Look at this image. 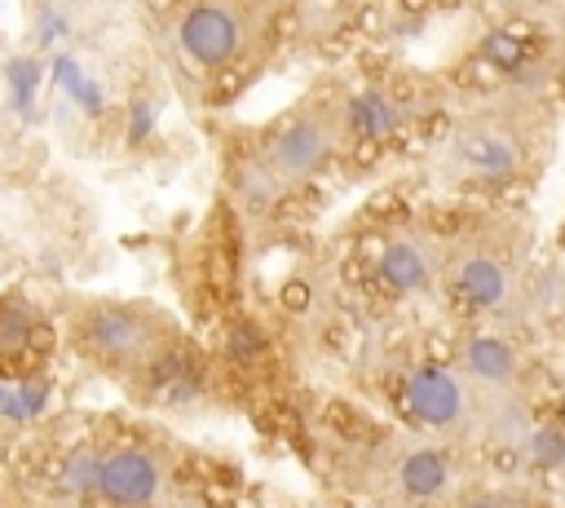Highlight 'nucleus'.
Wrapping results in <instances>:
<instances>
[{"label":"nucleus","instance_id":"nucleus-1","mask_svg":"<svg viewBox=\"0 0 565 508\" xmlns=\"http://www.w3.org/2000/svg\"><path fill=\"white\" fill-rule=\"evenodd\" d=\"M552 128L556 110L516 97H490L450 128L441 146V172L446 181L481 194L530 190L552 159Z\"/></svg>","mask_w":565,"mask_h":508},{"label":"nucleus","instance_id":"nucleus-2","mask_svg":"<svg viewBox=\"0 0 565 508\" xmlns=\"http://www.w3.org/2000/svg\"><path fill=\"white\" fill-rule=\"evenodd\" d=\"M441 278L450 296L472 309L477 318H490L499 331L530 318V230L512 216H499L472 234H463L455 247L441 252Z\"/></svg>","mask_w":565,"mask_h":508},{"label":"nucleus","instance_id":"nucleus-3","mask_svg":"<svg viewBox=\"0 0 565 508\" xmlns=\"http://www.w3.org/2000/svg\"><path fill=\"white\" fill-rule=\"evenodd\" d=\"M402 406L406 415L437 433V437H468L477 433V389L463 380L459 367H441V362H419L406 371L402 380Z\"/></svg>","mask_w":565,"mask_h":508},{"label":"nucleus","instance_id":"nucleus-4","mask_svg":"<svg viewBox=\"0 0 565 508\" xmlns=\"http://www.w3.org/2000/svg\"><path fill=\"white\" fill-rule=\"evenodd\" d=\"M79 340L97 362L146 367L159 353V318L132 305H97L79 322Z\"/></svg>","mask_w":565,"mask_h":508},{"label":"nucleus","instance_id":"nucleus-5","mask_svg":"<svg viewBox=\"0 0 565 508\" xmlns=\"http://www.w3.org/2000/svg\"><path fill=\"white\" fill-rule=\"evenodd\" d=\"M455 367L477 389V398H508V393L530 398V362H525V349L512 340V331H499V327L468 331L459 340Z\"/></svg>","mask_w":565,"mask_h":508},{"label":"nucleus","instance_id":"nucleus-6","mask_svg":"<svg viewBox=\"0 0 565 508\" xmlns=\"http://www.w3.org/2000/svg\"><path fill=\"white\" fill-rule=\"evenodd\" d=\"M335 141H340V119H335L331 110L305 115V119H296L291 128H282V133L265 146L260 168H265L278 186L300 181V177H309L313 168H322V163L335 155Z\"/></svg>","mask_w":565,"mask_h":508},{"label":"nucleus","instance_id":"nucleus-7","mask_svg":"<svg viewBox=\"0 0 565 508\" xmlns=\"http://www.w3.org/2000/svg\"><path fill=\"white\" fill-rule=\"evenodd\" d=\"M163 490V464L159 455L141 451V446H124L102 455V473H97V495L115 508H150Z\"/></svg>","mask_w":565,"mask_h":508},{"label":"nucleus","instance_id":"nucleus-8","mask_svg":"<svg viewBox=\"0 0 565 508\" xmlns=\"http://www.w3.org/2000/svg\"><path fill=\"white\" fill-rule=\"evenodd\" d=\"M375 274L388 292L419 296L441 278V247H433L428 239H415V234H397V239L384 243V252L375 261Z\"/></svg>","mask_w":565,"mask_h":508},{"label":"nucleus","instance_id":"nucleus-9","mask_svg":"<svg viewBox=\"0 0 565 508\" xmlns=\"http://www.w3.org/2000/svg\"><path fill=\"white\" fill-rule=\"evenodd\" d=\"M393 481L406 499L415 504H433V499H446L455 490V455L446 446H406L393 464Z\"/></svg>","mask_w":565,"mask_h":508},{"label":"nucleus","instance_id":"nucleus-10","mask_svg":"<svg viewBox=\"0 0 565 508\" xmlns=\"http://www.w3.org/2000/svg\"><path fill=\"white\" fill-rule=\"evenodd\" d=\"M181 44L194 62L203 66H216L225 62L234 49H238V13L221 0H207V4H194L185 18H181Z\"/></svg>","mask_w":565,"mask_h":508},{"label":"nucleus","instance_id":"nucleus-11","mask_svg":"<svg viewBox=\"0 0 565 508\" xmlns=\"http://www.w3.org/2000/svg\"><path fill=\"white\" fill-rule=\"evenodd\" d=\"M344 124H349L358 137H393V133L406 124V110H402L388 93L366 88V93H358V97L344 102Z\"/></svg>","mask_w":565,"mask_h":508},{"label":"nucleus","instance_id":"nucleus-12","mask_svg":"<svg viewBox=\"0 0 565 508\" xmlns=\"http://www.w3.org/2000/svg\"><path fill=\"white\" fill-rule=\"evenodd\" d=\"M516 459L539 477H561L565 473V420H534Z\"/></svg>","mask_w":565,"mask_h":508},{"label":"nucleus","instance_id":"nucleus-13","mask_svg":"<svg viewBox=\"0 0 565 508\" xmlns=\"http://www.w3.org/2000/svg\"><path fill=\"white\" fill-rule=\"evenodd\" d=\"M530 318H561L565 322V256L547 269H534Z\"/></svg>","mask_w":565,"mask_h":508},{"label":"nucleus","instance_id":"nucleus-14","mask_svg":"<svg viewBox=\"0 0 565 508\" xmlns=\"http://www.w3.org/2000/svg\"><path fill=\"white\" fill-rule=\"evenodd\" d=\"M4 80H9V102H13V110L31 119L35 93H40V80H44L40 57H13V62L4 66Z\"/></svg>","mask_w":565,"mask_h":508},{"label":"nucleus","instance_id":"nucleus-15","mask_svg":"<svg viewBox=\"0 0 565 508\" xmlns=\"http://www.w3.org/2000/svg\"><path fill=\"white\" fill-rule=\"evenodd\" d=\"M35 318L22 300H0V353H18L31 345Z\"/></svg>","mask_w":565,"mask_h":508},{"label":"nucleus","instance_id":"nucleus-16","mask_svg":"<svg viewBox=\"0 0 565 508\" xmlns=\"http://www.w3.org/2000/svg\"><path fill=\"white\" fill-rule=\"evenodd\" d=\"M97 473H102V455L97 451H75L62 468V490L88 495V490H97Z\"/></svg>","mask_w":565,"mask_h":508},{"label":"nucleus","instance_id":"nucleus-17","mask_svg":"<svg viewBox=\"0 0 565 508\" xmlns=\"http://www.w3.org/2000/svg\"><path fill=\"white\" fill-rule=\"evenodd\" d=\"M53 80H57V88L75 93V88L84 84V71H79V62H75L71 53H57V57H53Z\"/></svg>","mask_w":565,"mask_h":508},{"label":"nucleus","instance_id":"nucleus-18","mask_svg":"<svg viewBox=\"0 0 565 508\" xmlns=\"http://www.w3.org/2000/svg\"><path fill=\"white\" fill-rule=\"evenodd\" d=\"M150 128H154V102H150V97H137V102H132V119H128V137L141 141Z\"/></svg>","mask_w":565,"mask_h":508},{"label":"nucleus","instance_id":"nucleus-19","mask_svg":"<svg viewBox=\"0 0 565 508\" xmlns=\"http://www.w3.org/2000/svg\"><path fill=\"white\" fill-rule=\"evenodd\" d=\"M0 420H9V424H22V420H31V415H26V402H22V389H13V384H0Z\"/></svg>","mask_w":565,"mask_h":508},{"label":"nucleus","instance_id":"nucleus-20","mask_svg":"<svg viewBox=\"0 0 565 508\" xmlns=\"http://www.w3.org/2000/svg\"><path fill=\"white\" fill-rule=\"evenodd\" d=\"M71 31V22L62 18V13H53V9H40V31H35V40L40 44H53L57 35H66Z\"/></svg>","mask_w":565,"mask_h":508},{"label":"nucleus","instance_id":"nucleus-21","mask_svg":"<svg viewBox=\"0 0 565 508\" xmlns=\"http://www.w3.org/2000/svg\"><path fill=\"white\" fill-rule=\"evenodd\" d=\"M22 389V402H26V415L35 420L40 411H44V402H49V380H26V384H18Z\"/></svg>","mask_w":565,"mask_h":508},{"label":"nucleus","instance_id":"nucleus-22","mask_svg":"<svg viewBox=\"0 0 565 508\" xmlns=\"http://www.w3.org/2000/svg\"><path fill=\"white\" fill-rule=\"evenodd\" d=\"M459 508H534V504H525L516 495H468Z\"/></svg>","mask_w":565,"mask_h":508},{"label":"nucleus","instance_id":"nucleus-23","mask_svg":"<svg viewBox=\"0 0 565 508\" xmlns=\"http://www.w3.org/2000/svg\"><path fill=\"white\" fill-rule=\"evenodd\" d=\"M71 97H75V102H79V106H84L88 115H97V110H102V102H106V97H102V84H97V80H84V84H79V88H75Z\"/></svg>","mask_w":565,"mask_h":508},{"label":"nucleus","instance_id":"nucleus-24","mask_svg":"<svg viewBox=\"0 0 565 508\" xmlns=\"http://www.w3.org/2000/svg\"><path fill=\"white\" fill-rule=\"evenodd\" d=\"M472 4H486V9H534L543 0H472Z\"/></svg>","mask_w":565,"mask_h":508},{"label":"nucleus","instance_id":"nucleus-25","mask_svg":"<svg viewBox=\"0 0 565 508\" xmlns=\"http://www.w3.org/2000/svg\"><path fill=\"white\" fill-rule=\"evenodd\" d=\"M177 508H203V504H199V499H181Z\"/></svg>","mask_w":565,"mask_h":508}]
</instances>
